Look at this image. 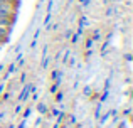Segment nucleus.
<instances>
[{
    "instance_id": "f257e3e1",
    "label": "nucleus",
    "mask_w": 133,
    "mask_h": 128,
    "mask_svg": "<svg viewBox=\"0 0 133 128\" xmlns=\"http://www.w3.org/2000/svg\"><path fill=\"white\" fill-rule=\"evenodd\" d=\"M12 10H14V3L2 0L0 2V19H10L12 17Z\"/></svg>"
},
{
    "instance_id": "f03ea898",
    "label": "nucleus",
    "mask_w": 133,
    "mask_h": 128,
    "mask_svg": "<svg viewBox=\"0 0 133 128\" xmlns=\"http://www.w3.org/2000/svg\"><path fill=\"white\" fill-rule=\"evenodd\" d=\"M34 91V84H27L25 88L22 89V93H20V96H19V101H25L27 98H29V95Z\"/></svg>"
},
{
    "instance_id": "7ed1b4c3",
    "label": "nucleus",
    "mask_w": 133,
    "mask_h": 128,
    "mask_svg": "<svg viewBox=\"0 0 133 128\" xmlns=\"http://www.w3.org/2000/svg\"><path fill=\"white\" fill-rule=\"evenodd\" d=\"M14 71H15V64H10V66H9V69H7V72H5V78H7V76H10Z\"/></svg>"
},
{
    "instance_id": "20e7f679",
    "label": "nucleus",
    "mask_w": 133,
    "mask_h": 128,
    "mask_svg": "<svg viewBox=\"0 0 133 128\" xmlns=\"http://www.w3.org/2000/svg\"><path fill=\"white\" fill-rule=\"evenodd\" d=\"M59 76H61V72H59V71H54L51 74V79H59Z\"/></svg>"
},
{
    "instance_id": "39448f33",
    "label": "nucleus",
    "mask_w": 133,
    "mask_h": 128,
    "mask_svg": "<svg viewBox=\"0 0 133 128\" xmlns=\"http://www.w3.org/2000/svg\"><path fill=\"white\" fill-rule=\"evenodd\" d=\"M57 91V83H54V84L51 86V93H56Z\"/></svg>"
},
{
    "instance_id": "423d86ee",
    "label": "nucleus",
    "mask_w": 133,
    "mask_h": 128,
    "mask_svg": "<svg viewBox=\"0 0 133 128\" xmlns=\"http://www.w3.org/2000/svg\"><path fill=\"white\" fill-rule=\"evenodd\" d=\"M39 113H45V105H39Z\"/></svg>"
},
{
    "instance_id": "0eeeda50",
    "label": "nucleus",
    "mask_w": 133,
    "mask_h": 128,
    "mask_svg": "<svg viewBox=\"0 0 133 128\" xmlns=\"http://www.w3.org/2000/svg\"><path fill=\"white\" fill-rule=\"evenodd\" d=\"M3 88H5V86H3V84H0V93L3 91Z\"/></svg>"
}]
</instances>
